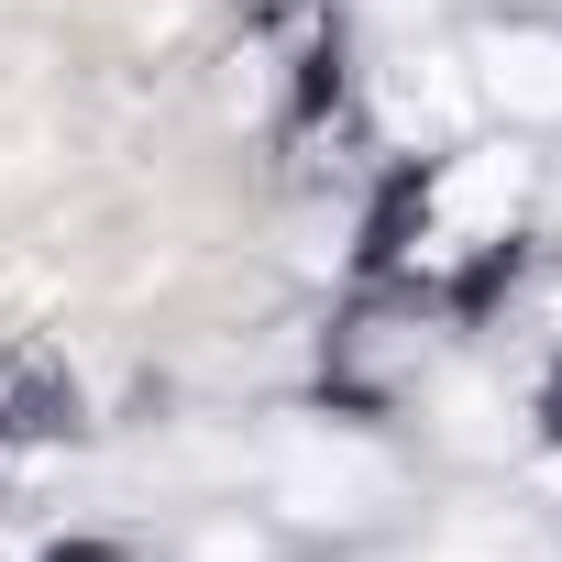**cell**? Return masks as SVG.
I'll use <instances>...</instances> for the list:
<instances>
[{"label": "cell", "mask_w": 562, "mask_h": 562, "mask_svg": "<svg viewBox=\"0 0 562 562\" xmlns=\"http://www.w3.org/2000/svg\"><path fill=\"white\" fill-rule=\"evenodd\" d=\"M474 111H485V100H474V67H463V56H430V45H408V56L386 67V122H397V133H430V144H452Z\"/></svg>", "instance_id": "obj_4"}, {"label": "cell", "mask_w": 562, "mask_h": 562, "mask_svg": "<svg viewBox=\"0 0 562 562\" xmlns=\"http://www.w3.org/2000/svg\"><path fill=\"white\" fill-rule=\"evenodd\" d=\"M529 188H540V166H529L518 144H463V155H441L430 188H419V221H408V265H430V276L474 265L485 243L518 232Z\"/></svg>", "instance_id": "obj_1"}, {"label": "cell", "mask_w": 562, "mask_h": 562, "mask_svg": "<svg viewBox=\"0 0 562 562\" xmlns=\"http://www.w3.org/2000/svg\"><path fill=\"white\" fill-rule=\"evenodd\" d=\"M265 496L288 507V518L342 529V518H375L397 496V463H386V441H364L342 419H288V430L265 441Z\"/></svg>", "instance_id": "obj_2"}, {"label": "cell", "mask_w": 562, "mask_h": 562, "mask_svg": "<svg viewBox=\"0 0 562 562\" xmlns=\"http://www.w3.org/2000/svg\"><path fill=\"white\" fill-rule=\"evenodd\" d=\"M375 12H386V23H408V12H430V0H375Z\"/></svg>", "instance_id": "obj_5"}, {"label": "cell", "mask_w": 562, "mask_h": 562, "mask_svg": "<svg viewBox=\"0 0 562 562\" xmlns=\"http://www.w3.org/2000/svg\"><path fill=\"white\" fill-rule=\"evenodd\" d=\"M474 100L485 111H507V122H562V34H540V23H496V34H474Z\"/></svg>", "instance_id": "obj_3"}]
</instances>
